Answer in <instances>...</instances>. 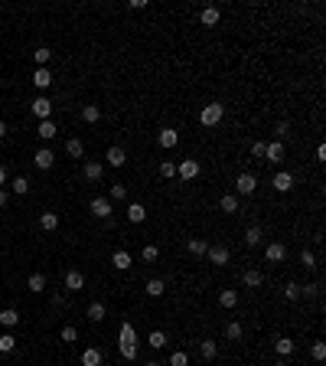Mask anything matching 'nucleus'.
I'll return each mask as SVG.
<instances>
[{"instance_id":"nucleus-1","label":"nucleus","mask_w":326,"mask_h":366,"mask_svg":"<svg viewBox=\"0 0 326 366\" xmlns=\"http://www.w3.org/2000/svg\"><path fill=\"white\" fill-rule=\"evenodd\" d=\"M222 115H225V105H219V101H209V105H203V112H199V121L206 124V128H212V124L222 121Z\"/></svg>"},{"instance_id":"nucleus-2","label":"nucleus","mask_w":326,"mask_h":366,"mask_svg":"<svg viewBox=\"0 0 326 366\" xmlns=\"http://www.w3.org/2000/svg\"><path fill=\"white\" fill-rule=\"evenodd\" d=\"M258 180H254V174H238V180H235V190L241 193V196H251Z\"/></svg>"},{"instance_id":"nucleus-3","label":"nucleus","mask_w":326,"mask_h":366,"mask_svg":"<svg viewBox=\"0 0 326 366\" xmlns=\"http://www.w3.org/2000/svg\"><path fill=\"white\" fill-rule=\"evenodd\" d=\"M209 262L212 265H228V258H232V252H228V245H209Z\"/></svg>"},{"instance_id":"nucleus-4","label":"nucleus","mask_w":326,"mask_h":366,"mask_svg":"<svg viewBox=\"0 0 326 366\" xmlns=\"http://www.w3.org/2000/svg\"><path fill=\"white\" fill-rule=\"evenodd\" d=\"M157 144H160L163 150H173V147L179 144V134H176L173 128H160V134H157Z\"/></svg>"},{"instance_id":"nucleus-5","label":"nucleus","mask_w":326,"mask_h":366,"mask_svg":"<svg viewBox=\"0 0 326 366\" xmlns=\"http://www.w3.org/2000/svg\"><path fill=\"white\" fill-rule=\"evenodd\" d=\"M33 115H36L39 121H49V115H52V101L46 98V95H39V98L33 101Z\"/></svg>"},{"instance_id":"nucleus-6","label":"nucleus","mask_w":326,"mask_h":366,"mask_svg":"<svg viewBox=\"0 0 326 366\" xmlns=\"http://www.w3.org/2000/svg\"><path fill=\"white\" fill-rule=\"evenodd\" d=\"M33 164H36V167H39V170H49V167H52V164H55V154H52V150H49V147H39V150H36V154H33Z\"/></svg>"},{"instance_id":"nucleus-7","label":"nucleus","mask_w":326,"mask_h":366,"mask_svg":"<svg viewBox=\"0 0 326 366\" xmlns=\"http://www.w3.org/2000/svg\"><path fill=\"white\" fill-rule=\"evenodd\" d=\"M82 288H85V275H82L79 268L66 272V291H82Z\"/></svg>"},{"instance_id":"nucleus-8","label":"nucleus","mask_w":326,"mask_h":366,"mask_svg":"<svg viewBox=\"0 0 326 366\" xmlns=\"http://www.w3.org/2000/svg\"><path fill=\"white\" fill-rule=\"evenodd\" d=\"M92 213H95L98 219H111V199L95 196V199H92Z\"/></svg>"},{"instance_id":"nucleus-9","label":"nucleus","mask_w":326,"mask_h":366,"mask_svg":"<svg viewBox=\"0 0 326 366\" xmlns=\"http://www.w3.org/2000/svg\"><path fill=\"white\" fill-rule=\"evenodd\" d=\"M111 265H114L117 272H127V268H131V252H127V248H117V252L111 255Z\"/></svg>"},{"instance_id":"nucleus-10","label":"nucleus","mask_w":326,"mask_h":366,"mask_svg":"<svg viewBox=\"0 0 326 366\" xmlns=\"http://www.w3.org/2000/svg\"><path fill=\"white\" fill-rule=\"evenodd\" d=\"M265 161H271V164H281L284 161V144L281 141H271L265 147Z\"/></svg>"},{"instance_id":"nucleus-11","label":"nucleus","mask_w":326,"mask_h":366,"mask_svg":"<svg viewBox=\"0 0 326 366\" xmlns=\"http://www.w3.org/2000/svg\"><path fill=\"white\" fill-rule=\"evenodd\" d=\"M271 183H274V190H277V193H290V186H294V177H290L287 170H281V174H274V180H271Z\"/></svg>"},{"instance_id":"nucleus-12","label":"nucleus","mask_w":326,"mask_h":366,"mask_svg":"<svg viewBox=\"0 0 326 366\" xmlns=\"http://www.w3.org/2000/svg\"><path fill=\"white\" fill-rule=\"evenodd\" d=\"M265 258H268V262H274V265H277V262H284V258H287V248H284L281 242H271V245L265 248Z\"/></svg>"},{"instance_id":"nucleus-13","label":"nucleus","mask_w":326,"mask_h":366,"mask_svg":"<svg viewBox=\"0 0 326 366\" xmlns=\"http://www.w3.org/2000/svg\"><path fill=\"white\" fill-rule=\"evenodd\" d=\"M294 350H297V343L290 340V337H277V340H274V353L277 356H290Z\"/></svg>"},{"instance_id":"nucleus-14","label":"nucleus","mask_w":326,"mask_h":366,"mask_svg":"<svg viewBox=\"0 0 326 366\" xmlns=\"http://www.w3.org/2000/svg\"><path fill=\"white\" fill-rule=\"evenodd\" d=\"M108 167H124L127 164V154H124V147H108Z\"/></svg>"},{"instance_id":"nucleus-15","label":"nucleus","mask_w":326,"mask_h":366,"mask_svg":"<svg viewBox=\"0 0 326 366\" xmlns=\"http://www.w3.org/2000/svg\"><path fill=\"white\" fill-rule=\"evenodd\" d=\"M82 174H85V180H101V174H105V164H98V161H88L85 167H82Z\"/></svg>"},{"instance_id":"nucleus-16","label":"nucleus","mask_w":326,"mask_h":366,"mask_svg":"<svg viewBox=\"0 0 326 366\" xmlns=\"http://www.w3.org/2000/svg\"><path fill=\"white\" fill-rule=\"evenodd\" d=\"M199 23L203 26H216L219 23V7H203V10H199Z\"/></svg>"},{"instance_id":"nucleus-17","label":"nucleus","mask_w":326,"mask_h":366,"mask_svg":"<svg viewBox=\"0 0 326 366\" xmlns=\"http://www.w3.org/2000/svg\"><path fill=\"white\" fill-rule=\"evenodd\" d=\"M26 288H30L33 294H43L46 291V275H39V272H33L30 278H26Z\"/></svg>"},{"instance_id":"nucleus-18","label":"nucleus","mask_w":326,"mask_h":366,"mask_svg":"<svg viewBox=\"0 0 326 366\" xmlns=\"http://www.w3.org/2000/svg\"><path fill=\"white\" fill-rule=\"evenodd\" d=\"M176 174L183 177V180H192V177H199V164H196V161H183V164L176 167Z\"/></svg>"},{"instance_id":"nucleus-19","label":"nucleus","mask_w":326,"mask_h":366,"mask_svg":"<svg viewBox=\"0 0 326 366\" xmlns=\"http://www.w3.org/2000/svg\"><path fill=\"white\" fill-rule=\"evenodd\" d=\"M117 343H137V330H134V324H131V321H124V324H121Z\"/></svg>"},{"instance_id":"nucleus-20","label":"nucleus","mask_w":326,"mask_h":366,"mask_svg":"<svg viewBox=\"0 0 326 366\" xmlns=\"http://www.w3.org/2000/svg\"><path fill=\"white\" fill-rule=\"evenodd\" d=\"M101 360H105V356H101L98 347H88L85 353H82V366H101Z\"/></svg>"},{"instance_id":"nucleus-21","label":"nucleus","mask_w":326,"mask_h":366,"mask_svg":"<svg viewBox=\"0 0 326 366\" xmlns=\"http://www.w3.org/2000/svg\"><path fill=\"white\" fill-rule=\"evenodd\" d=\"M33 85L36 88H49L52 85V72L49 69H36V72H33Z\"/></svg>"},{"instance_id":"nucleus-22","label":"nucleus","mask_w":326,"mask_h":366,"mask_svg":"<svg viewBox=\"0 0 326 366\" xmlns=\"http://www.w3.org/2000/svg\"><path fill=\"white\" fill-rule=\"evenodd\" d=\"M127 219L131 223H144V219H147V206L144 203H131L127 206Z\"/></svg>"},{"instance_id":"nucleus-23","label":"nucleus","mask_w":326,"mask_h":366,"mask_svg":"<svg viewBox=\"0 0 326 366\" xmlns=\"http://www.w3.org/2000/svg\"><path fill=\"white\" fill-rule=\"evenodd\" d=\"M219 304H222V307H228V310H232L235 304H238V291H235V288H225V291H222V294H219Z\"/></svg>"},{"instance_id":"nucleus-24","label":"nucleus","mask_w":326,"mask_h":366,"mask_svg":"<svg viewBox=\"0 0 326 366\" xmlns=\"http://www.w3.org/2000/svg\"><path fill=\"white\" fill-rule=\"evenodd\" d=\"M108 317V310H105V304H101V301H92V304H88V321H105Z\"/></svg>"},{"instance_id":"nucleus-25","label":"nucleus","mask_w":326,"mask_h":366,"mask_svg":"<svg viewBox=\"0 0 326 366\" xmlns=\"http://www.w3.org/2000/svg\"><path fill=\"white\" fill-rule=\"evenodd\" d=\"M36 134L43 137V141H52L55 134H59V128H55L52 121H39V128H36Z\"/></svg>"},{"instance_id":"nucleus-26","label":"nucleus","mask_w":326,"mask_h":366,"mask_svg":"<svg viewBox=\"0 0 326 366\" xmlns=\"http://www.w3.org/2000/svg\"><path fill=\"white\" fill-rule=\"evenodd\" d=\"M261 239H265V232H261V226H251V229L245 232V245H248V248L261 245Z\"/></svg>"},{"instance_id":"nucleus-27","label":"nucleus","mask_w":326,"mask_h":366,"mask_svg":"<svg viewBox=\"0 0 326 366\" xmlns=\"http://www.w3.org/2000/svg\"><path fill=\"white\" fill-rule=\"evenodd\" d=\"M39 226H43L46 232H52V229H59V216H55V213H49L46 210L43 216H39Z\"/></svg>"},{"instance_id":"nucleus-28","label":"nucleus","mask_w":326,"mask_h":366,"mask_svg":"<svg viewBox=\"0 0 326 366\" xmlns=\"http://www.w3.org/2000/svg\"><path fill=\"white\" fill-rule=\"evenodd\" d=\"M10 190L17 193V196H26V193H30V180H26V177H13V180H10Z\"/></svg>"},{"instance_id":"nucleus-29","label":"nucleus","mask_w":326,"mask_h":366,"mask_svg":"<svg viewBox=\"0 0 326 366\" xmlns=\"http://www.w3.org/2000/svg\"><path fill=\"white\" fill-rule=\"evenodd\" d=\"M0 324H4V327H17V324H20V314H17L13 307L0 310Z\"/></svg>"},{"instance_id":"nucleus-30","label":"nucleus","mask_w":326,"mask_h":366,"mask_svg":"<svg viewBox=\"0 0 326 366\" xmlns=\"http://www.w3.org/2000/svg\"><path fill=\"white\" fill-rule=\"evenodd\" d=\"M199 353H203L206 360H216V353H219L216 340H199Z\"/></svg>"},{"instance_id":"nucleus-31","label":"nucleus","mask_w":326,"mask_h":366,"mask_svg":"<svg viewBox=\"0 0 326 366\" xmlns=\"http://www.w3.org/2000/svg\"><path fill=\"white\" fill-rule=\"evenodd\" d=\"M66 150H69V157H82V154H85V144H82L79 137H69V141H66Z\"/></svg>"},{"instance_id":"nucleus-32","label":"nucleus","mask_w":326,"mask_h":366,"mask_svg":"<svg viewBox=\"0 0 326 366\" xmlns=\"http://www.w3.org/2000/svg\"><path fill=\"white\" fill-rule=\"evenodd\" d=\"M245 285L248 288H261V285H265V275L254 272V268H248V272H245Z\"/></svg>"},{"instance_id":"nucleus-33","label":"nucleus","mask_w":326,"mask_h":366,"mask_svg":"<svg viewBox=\"0 0 326 366\" xmlns=\"http://www.w3.org/2000/svg\"><path fill=\"white\" fill-rule=\"evenodd\" d=\"M98 118H101V108H98V105H85V108H82V121L95 124Z\"/></svg>"},{"instance_id":"nucleus-34","label":"nucleus","mask_w":326,"mask_h":366,"mask_svg":"<svg viewBox=\"0 0 326 366\" xmlns=\"http://www.w3.org/2000/svg\"><path fill=\"white\" fill-rule=\"evenodd\" d=\"M163 291H166L163 278H150V281H147V294H150V298H160Z\"/></svg>"},{"instance_id":"nucleus-35","label":"nucleus","mask_w":326,"mask_h":366,"mask_svg":"<svg viewBox=\"0 0 326 366\" xmlns=\"http://www.w3.org/2000/svg\"><path fill=\"white\" fill-rule=\"evenodd\" d=\"M186 248H189L192 255H206V252H209V242H206V239H189Z\"/></svg>"},{"instance_id":"nucleus-36","label":"nucleus","mask_w":326,"mask_h":366,"mask_svg":"<svg viewBox=\"0 0 326 366\" xmlns=\"http://www.w3.org/2000/svg\"><path fill=\"white\" fill-rule=\"evenodd\" d=\"M219 206H222L225 213H238V196H232V193H225V196L219 199Z\"/></svg>"},{"instance_id":"nucleus-37","label":"nucleus","mask_w":326,"mask_h":366,"mask_svg":"<svg viewBox=\"0 0 326 366\" xmlns=\"http://www.w3.org/2000/svg\"><path fill=\"white\" fill-rule=\"evenodd\" d=\"M241 334H245V330H241L238 321H228L225 324V337H228V340H241Z\"/></svg>"},{"instance_id":"nucleus-38","label":"nucleus","mask_w":326,"mask_h":366,"mask_svg":"<svg viewBox=\"0 0 326 366\" xmlns=\"http://www.w3.org/2000/svg\"><path fill=\"white\" fill-rule=\"evenodd\" d=\"M13 350H17V337L4 334V337H0V353H13Z\"/></svg>"},{"instance_id":"nucleus-39","label":"nucleus","mask_w":326,"mask_h":366,"mask_svg":"<svg viewBox=\"0 0 326 366\" xmlns=\"http://www.w3.org/2000/svg\"><path fill=\"white\" fill-rule=\"evenodd\" d=\"M117 350L124 360H137V343H117Z\"/></svg>"},{"instance_id":"nucleus-40","label":"nucleus","mask_w":326,"mask_h":366,"mask_svg":"<svg viewBox=\"0 0 326 366\" xmlns=\"http://www.w3.org/2000/svg\"><path fill=\"white\" fill-rule=\"evenodd\" d=\"M150 347H154V350L166 347V334H163V330H150Z\"/></svg>"},{"instance_id":"nucleus-41","label":"nucleus","mask_w":326,"mask_h":366,"mask_svg":"<svg viewBox=\"0 0 326 366\" xmlns=\"http://www.w3.org/2000/svg\"><path fill=\"white\" fill-rule=\"evenodd\" d=\"M49 56H52V53H49V49H46V46H39V49H36V53H33V59H36V62H39V69H46V62H49Z\"/></svg>"},{"instance_id":"nucleus-42","label":"nucleus","mask_w":326,"mask_h":366,"mask_svg":"<svg viewBox=\"0 0 326 366\" xmlns=\"http://www.w3.org/2000/svg\"><path fill=\"white\" fill-rule=\"evenodd\" d=\"M186 363H189V356H186L183 350H173L170 353V366H186Z\"/></svg>"},{"instance_id":"nucleus-43","label":"nucleus","mask_w":326,"mask_h":366,"mask_svg":"<svg viewBox=\"0 0 326 366\" xmlns=\"http://www.w3.org/2000/svg\"><path fill=\"white\" fill-rule=\"evenodd\" d=\"M79 340V330L72 327V324H69V327H62V343H75Z\"/></svg>"},{"instance_id":"nucleus-44","label":"nucleus","mask_w":326,"mask_h":366,"mask_svg":"<svg viewBox=\"0 0 326 366\" xmlns=\"http://www.w3.org/2000/svg\"><path fill=\"white\" fill-rule=\"evenodd\" d=\"M160 177H166V180H170V177H176V164H173V161H163L160 164Z\"/></svg>"},{"instance_id":"nucleus-45","label":"nucleus","mask_w":326,"mask_h":366,"mask_svg":"<svg viewBox=\"0 0 326 366\" xmlns=\"http://www.w3.org/2000/svg\"><path fill=\"white\" fill-rule=\"evenodd\" d=\"M284 298H287V301H297V298H300V285H294V281H290V285L284 288Z\"/></svg>"},{"instance_id":"nucleus-46","label":"nucleus","mask_w":326,"mask_h":366,"mask_svg":"<svg viewBox=\"0 0 326 366\" xmlns=\"http://www.w3.org/2000/svg\"><path fill=\"white\" fill-rule=\"evenodd\" d=\"M127 196V186L124 183H111V199H124Z\"/></svg>"},{"instance_id":"nucleus-47","label":"nucleus","mask_w":326,"mask_h":366,"mask_svg":"<svg viewBox=\"0 0 326 366\" xmlns=\"http://www.w3.org/2000/svg\"><path fill=\"white\" fill-rule=\"evenodd\" d=\"M141 255H144V262H154L157 255H160V248H157V245H144V252H141Z\"/></svg>"},{"instance_id":"nucleus-48","label":"nucleus","mask_w":326,"mask_h":366,"mask_svg":"<svg viewBox=\"0 0 326 366\" xmlns=\"http://www.w3.org/2000/svg\"><path fill=\"white\" fill-rule=\"evenodd\" d=\"M316 294H320V285H300V298H316Z\"/></svg>"},{"instance_id":"nucleus-49","label":"nucleus","mask_w":326,"mask_h":366,"mask_svg":"<svg viewBox=\"0 0 326 366\" xmlns=\"http://www.w3.org/2000/svg\"><path fill=\"white\" fill-rule=\"evenodd\" d=\"M300 262H303V265H307V268H316V258H313V252H307V248H303Z\"/></svg>"},{"instance_id":"nucleus-50","label":"nucleus","mask_w":326,"mask_h":366,"mask_svg":"<svg viewBox=\"0 0 326 366\" xmlns=\"http://www.w3.org/2000/svg\"><path fill=\"white\" fill-rule=\"evenodd\" d=\"M265 147H268L265 141H254V144H251V154H254V157H265Z\"/></svg>"},{"instance_id":"nucleus-51","label":"nucleus","mask_w":326,"mask_h":366,"mask_svg":"<svg viewBox=\"0 0 326 366\" xmlns=\"http://www.w3.org/2000/svg\"><path fill=\"white\" fill-rule=\"evenodd\" d=\"M313 360H326V347L323 343H313Z\"/></svg>"},{"instance_id":"nucleus-52","label":"nucleus","mask_w":326,"mask_h":366,"mask_svg":"<svg viewBox=\"0 0 326 366\" xmlns=\"http://www.w3.org/2000/svg\"><path fill=\"white\" fill-rule=\"evenodd\" d=\"M274 131H277V134L284 137V134H287V131H290V124H287V121H277V128H274Z\"/></svg>"},{"instance_id":"nucleus-53","label":"nucleus","mask_w":326,"mask_h":366,"mask_svg":"<svg viewBox=\"0 0 326 366\" xmlns=\"http://www.w3.org/2000/svg\"><path fill=\"white\" fill-rule=\"evenodd\" d=\"M4 183H7V167L0 164V186H4Z\"/></svg>"},{"instance_id":"nucleus-54","label":"nucleus","mask_w":326,"mask_h":366,"mask_svg":"<svg viewBox=\"0 0 326 366\" xmlns=\"http://www.w3.org/2000/svg\"><path fill=\"white\" fill-rule=\"evenodd\" d=\"M7 199H10V196H7V193L0 190V210H4V206H7Z\"/></svg>"},{"instance_id":"nucleus-55","label":"nucleus","mask_w":326,"mask_h":366,"mask_svg":"<svg viewBox=\"0 0 326 366\" xmlns=\"http://www.w3.org/2000/svg\"><path fill=\"white\" fill-rule=\"evenodd\" d=\"M0 137H7V124L4 121H0Z\"/></svg>"},{"instance_id":"nucleus-56","label":"nucleus","mask_w":326,"mask_h":366,"mask_svg":"<svg viewBox=\"0 0 326 366\" xmlns=\"http://www.w3.org/2000/svg\"><path fill=\"white\" fill-rule=\"evenodd\" d=\"M147 366H160V363H157V360H150V363H147Z\"/></svg>"}]
</instances>
